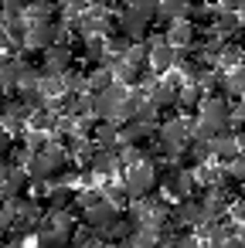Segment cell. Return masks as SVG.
I'll return each mask as SVG.
<instances>
[{
  "label": "cell",
  "mask_w": 245,
  "mask_h": 248,
  "mask_svg": "<svg viewBox=\"0 0 245 248\" xmlns=\"http://www.w3.org/2000/svg\"><path fill=\"white\" fill-rule=\"evenodd\" d=\"M21 65L17 58H0V92H7V89H17L21 82Z\"/></svg>",
  "instance_id": "obj_17"
},
{
  "label": "cell",
  "mask_w": 245,
  "mask_h": 248,
  "mask_svg": "<svg viewBox=\"0 0 245 248\" xmlns=\"http://www.w3.org/2000/svg\"><path fill=\"white\" fill-rule=\"evenodd\" d=\"M85 82H89V92H92V95H99V92H106L109 85H116V75H113V68H109V65H96V68L85 75Z\"/></svg>",
  "instance_id": "obj_15"
},
{
  "label": "cell",
  "mask_w": 245,
  "mask_h": 248,
  "mask_svg": "<svg viewBox=\"0 0 245 248\" xmlns=\"http://www.w3.org/2000/svg\"><path fill=\"white\" fill-rule=\"evenodd\" d=\"M211 156H218L225 167H228L231 160H238V156H242V143H238V136H235V133H218V136L211 140Z\"/></svg>",
  "instance_id": "obj_8"
},
{
  "label": "cell",
  "mask_w": 245,
  "mask_h": 248,
  "mask_svg": "<svg viewBox=\"0 0 245 248\" xmlns=\"http://www.w3.org/2000/svg\"><path fill=\"white\" fill-rule=\"evenodd\" d=\"M123 136H126V143H130V146H136V143H143V140H150V136H153V126H147V123L133 119V123H126V126H123Z\"/></svg>",
  "instance_id": "obj_18"
},
{
  "label": "cell",
  "mask_w": 245,
  "mask_h": 248,
  "mask_svg": "<svg viewBox=\"0 0 245 248\" xmlns=\"http://www.w3.org/2000/svg\"><path fill=\"white\" fill-rule=\"evenodd\" d=\"M102 190H106V197H102V201H106V204H113V207H123V204H126V197H130V194H126V184H109V187H102Z\"/></svg>",
  "instance_id": "obj_22"
},
{
  "label": "cell",
  "mask_w": 245,
  "mask_h": 248,
  "mask_svg": "<svg viewBox=\"0 0 245 248\" xmlns=\"http://www.w3.org/2000/svg\"><path fill=\"white\" fill-rule=\"evenodd\" d=\"M157 17V4H150V0H136V4H130L123 14H119V28L123 34H130L136 45H143L147 38V24Z\"/></svg>",
  "instance_id": "obj_1"
},
{
  "label": "cell",
  "mask_w": 245,
  "mask_h": 248,
  "mask_svg": "<svg viewBox=\"0 0 245 248\" xmlns=\"http://www.w3.org/2000/svg\"><path fill=\"white\" fill-rule=\"evenodd\" d=\"M113 248H133V241H130V238H123V241H113Z\"/></svg>",
  "instance_id": "obj_29"
},
{
  "label": "cell",
  "mask_w": 245,
  "mask_h": 248,
  "mask_svg": "<svg viewBox=\"0 0 245 248\" xmlns=\"http://www.w3.org/2000/svg\"><path fill=\"white\" fill-rule=\"evenodd\" d=\"M157 17H163L167 28H170V24L191 17V4H184V0H167V4H157Z\"/></svg>",
  "instance_id": "obj_14"
},
{
  "label": "cell",
  "mask_w": 245,
  "mask_h": 248,
  "mask_svg": "<svg viewBox=\"0 0 245 248\" xmlns=\"http://www.w3.org/2000/svg\"><path fill=\"white\" fill-rule=\"evenodd\" d=\"M157 136H160L163 153H167V156H177L180 146L194 140V123H187V119H167V123L157 129Z\"/></svg>",
  "instance_id": "obj_3"
},
{
  "label": "cell",
  "mask_w": 245,
  "mask_h": 248,
  "mask_svg": "<svg viewBox=\"0 0 245 248\" xmlns=\"http://www.w3.org/2000/svg\"><path fill=\"white\" fill-rule=\"evenodd\" d=\"M238 241H242V245H245V228H238Z\"/></svg>",
  "instance_id": "obj_31"
},
{
  "label": "cell",
  "mask_w": 245,
  "mask_h": 248,
  "mask_svg": "<svg viewBox=\"0 0 245 248\" xmlns=\"http://www.w3.org/2000/svg\"><path fill=\"white\" fill-rule=\"evenodd\" d=\"M58 38H62V24H55V21H31L21 45H24L28 51H34V48L48 51V48H55Z\"/></svg>",
  "instance_id": "obj_5"
},
{
  "label": "cell",
  "mask_w": 245,
  "mask_h": 248,
  "mask_svg": "<svg viewBox=\"0 0 245 248\" xmlns=\"http://www.w3.org/2000/svg\"><path fill=\"white\" fill-rule=\"evenodd\" d=\"M225 173H228V177H235V180H245V156L231 160V163L225 167Z\"/></svg>",
  "instance_id": "obj_25"
},
{
  "label": "cell",
  "mask_w": 245,
  "mask_h": 248,
  "mask_svg": "<svg viewBox=\"0 0 245 248\" xmlns=\"http://www.w3.org/2000/svg\"><path fill=\"white\" fill-rule=\"evenodd\" d=\"M89 170H92V177H109V173H116V170H119V153L96 146V153L89 156Z\"/></svg>",
  "instance_id": "obj_11"
},
{
  "label": "cell",
  "mask_w": 245,
  "mask_h": 248,
  "mask_svg": "<svg viewBox=\"0 0 245 248\" xmlns=\"http://www.w3.org/2000/svg\"><path fill=\"white\" fill-rule=\"evenodd\" d=\"M170 224H201V204L197 201H180L170 211Z\"/></svg>",
  "instance_id": "obj_16"
},
{
  "label": "cell",
  "mask_w": 245,
  "mask_h": 248,
  "mask_svg": "<svg viewBox=\"0 0 245 248\" xmlns=\"http://www.w3.org/2000/svg\"><path fill=\"white\" fill-rule=\"evenodd\" d=\"M7 146H11V133L4 129V123H0V156L7 153Z\"/></svg>",
  "instance_id": "obj_27"
},
{
  "label": "cell",
  "mask_w": 245,
  "mask_h": 248,
  "mask_svg": "<svg viewBox=\"0 0 245 248\" xmlns=\"http://www.w3.org/2000/svg\"><path fill=\"white\" fill-rule=\"evenodd\" d=\"M0 248H24V245H21V241L14 238V241H7V245H0Z\"/></svg>",
  "instance_id": "obj_30"
},
{
  "label": "cell",
  "mask_w": 245,
  "mask_h": 248,
  "mask_svg": "<svg viewBox=\"0 0 245 248\" xmlns=\"http://www.w3.org/2000/svg\"><path fill=\"white\" fill-rule=\"evenodd\" d=\"M163 38H167V45H170V48H177V51H180V48L194 45V24H191V21H177V24H170V28H167V34H163Z\"/></svg>",
  "instance_id": "obj_13"
},
{
  "label": "cell",
  "mask_w": 245,
  "mask_h": 248,
  "mask_svg": "<svg viewBox=\"0 0 245 248\" xmlns=\"http://www.w3.org/2000/svg\"><path fill=\"white\" fill-rule=\"evenodd\" d=\"M157 238H160V231H157V228H136V231L130 234L133 248H157Z\"/></svg>",
  "instance_id": "obj_20"
},
{
  "label": "cell",
  "mask_w": 245,
  "mask_h": 248,
  "mask_svg": "<svg viewBox=\"0 0 245 248\" xmlns=\"http://www.w3.org/2000/svg\"><path fill=\"white\" fill-rule=\"evenodd\" d=\"M177 62H180V55H177V48L167 45V38H150V68H153L157 75L174 72Z\"/></svg>",
  "instance_id": "obj_6"
},
{
  "label": "cell",
  "mask_w": 245,
  "mask_h": 248,
  "mask_svg": "<svg viewBox=\"0 0 245 248\" xmlns=\"http://www.w3.org/2000/svg\"><path fill=\"white\" fill-rule=\"evenodd\" d=\"M116 221H119V217H116V207H113V204H106V201H96V204L85 211V224H89V228H96L99 234H102L106 228H113Z\"/></svg>",
  "instance_id": "obj_9"
},
{
  "label": "cell",
  "mask_w": 245,
  "mask_h": 248,
  "mask_svg": "<svg viewBox=\"0 0 245 248\" xmlns=\"http://www.w3.org/2000/svg\"><path fill=\"white\" fill-rule=\"evenodd\" d=\"M194 184H197V177H194V170H187V167H174V170L167 173V194H174V197H180V201L191 197Z\"/></svg>",
  "instance_id": "obj_7"
},
{
  "label": "cell",
  "mask_w": 245,
  "mask_h": 248,
  "mask_svg": "<svg viewBox=\"0 0 245 248\" xmlns=\"http://www.w3.org/2000/svg\"><path fill=\"white\" fill-rule=\"evenodd\" d=\"M123 184H126V194H130L133 201H147V197H150V190H153V184H157L153 163H150V160H143V163L130 167Z\"/></svg>",
  "instance_id": "obj_4"
},
{
  "label": "cell",
  "mask_w": 245,
  "mask_h": 248,
  "mask_svg": "<svg viewBox=\"0 0 245 248\" xmlns=\"http://www.w3.org/2000/svg\"><path fill=\"white\" fill-rule=\"evenodd\" d=\"M221 85H225L228 95H245V65H238L235 72H228Z\"/></svg>",
  "instance_id": "obj_19"
},
{
  "label": "cell",
  "mask_w": 245,
  "mask_h": 248,
  "mask_svg": "<svg viewBox=\"0 0 245 248\" xmlns=\"http://www.w3.org/2000/svg\"><path fill=\"white\" fill-rule=\"evenodd\" d=\"M177 78H163V82H157L153 85V92H150V106H157V109H167V106H177Z\"/></svg>",
  "instance_id": "obj_12"
},
{
  "label": "cell",
  "mask_w": 245,
  "mask_h": 248,
  "mask_svg": "<svg viewBox=\"0 0 245 248\" xmlns=\"http://www.w3.org/2000/svg\"><path fill=\"white\" fill-rule=\"evenodd\" d=\"M208 156H211V143H204V140H191L187 160H191V163H204Z\"/></svg>",
  "instance_id": "obj_23"
},
{
  "label": "cell",
  "mask_w": 245,
  "mask_h": 248,
  "mask_svg": "<svg viewBox=\"0 0 245 248\" xmlns=\"http://www.w3.org/2000/svg\"><path fill=\"white\" fill-rule=\"evenodd\" d=\"M231 214H235V217H238V221H245V197H242V201H238V204H235V207H231Z\"/></svg>",
  "instance_id": "obj_28"
},
{
  "label": "cell",
  "mask_w": 245,
  "mask_h": 248,
  "mask_svg": "<svg viewBox=\"0 0 245 248\" xmlns=\"http://www.w3.org/2000/svg\"><path fill=\"white\" fill-rule=\"evenodd\" d=\"M68 248H85V241H72V245H68Z\"/></svg>",
  "instance_id": "obj_32"
},
{
  "label": "cell",
  "mask_w": 245,
  "mask_h": 248,
  "mask_svg": "<svg viewBox=\"0 0 245 248\" xmlns=\"http://www.w3.org/2000/svg\"><path fill=\"white\" fill-rule=\"evenodd\" d=\"M211 248H245L242 241H238V234H231V238H221L218 245H211Z\"/></svg>",
  "instance_id": "obj_26"
},
{
  "label": "cell",
  "mask_w": 245,
  "mask_h": 248,
  "mask_svg": "<svg viewBox=\"0 0 245 248\" xmlns=\"http://www.w3.org/2000/svg\"><path fill=\"white\" fill-rule=\"evenodd\" d=\"M51 4H34V7H28V14H31V21H51Z\"/></svg>",
  "instance_id": "obj_24"
},
{
  "label": "cell",
  "mask_w": 245,
  "mask_h": 248,
  "mask_svg": "<svg viewBox=\"0 0 245 248\" xmlns=\"http://www.w3.org/2000/svg\"><path fill=\"white\" fill-rule=\"evenodd\" d=\"M45 75H68V65H72V51L68 45H55L45 51Z\"/></svg>",
  "instance_id": "obj_10"
},
{
  "label": "cell",
  "mask_w": 245,
  "mask_h": 248,
  "mask_svg": "<svg viewBox=\"0 0 245 248\" xmlns=\"http://www.w3.org/2000/svg\"><path fill=\"white\" fill-rule=\"evenodd\" d=\"M72 197H75V190L72 187H51V211H65L68 204H72Z\"/></svg>",
  "instance_id": "obj_21"
},
{
  "label": "cell",
  "mask_w": 245,
  "mask_h": 248,
  "mask_svg": "<svg viewBox=\"0 0 245 248\" xmlns=\"http://www.w3.org/2000/svg\"><path fill=\"white\" fill-rule=\"evenodd\" d=\"M231 106H228V99H221V95H208V99H201V106H197V123L201 126H208V129H214V133H228V126H231Z\"/></svg>",
  "instance_id": "obj_2"
}]
</instances>
